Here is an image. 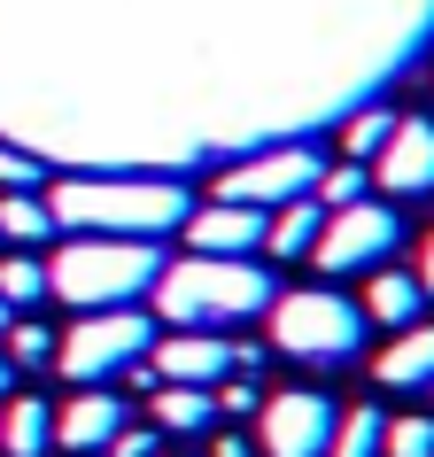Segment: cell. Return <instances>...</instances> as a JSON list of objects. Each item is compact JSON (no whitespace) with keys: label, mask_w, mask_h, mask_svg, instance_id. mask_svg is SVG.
<instances>
[{"label":"cell","mask_w":434,"mask_h":457,"mask_svg":"<svg viewBox=\"0 0 434 457\" xmlns=\"http://www.w3.org/2000/svg\"><path fill=\"white\" fill-rule=\"evenodd\" d=\"M155 279H163V248L155 241H101V233L63 241L47 264V295L71 303V311H124V303L155 295Z\"/></svg>","instance_id":"cell-3"},{"label":"cell","mask_w":434,"mask_h":457,"mask_svg":"<svg viewBox=\"0 0 434 457\" xmlns=\"http://www.w3.org/2000/svg\"><path fill=\"white\" fill-rule=\"evenodd\" d=\"M419 287H427V303H434V233H427V248H419Z\"/></svg>","instance_id":"cell-28"},{"label":"cell","mask_w":434,"mask_h":457,"mask_svg":"<svg viewBox=\"0 0 434 457\" xmlns=\"http://www.w3.org/2000/svg\"><path fill=\"white\" fill-rule=\"evenodd\" d=\"M47 442H54L47 395H8L0 403V457H47Z\"/></svg>","instance_id":"cell-15"},{"label":"cell","mask_w":434,"mask_h":457,"mask_svg":"<svg viewBox=\"0 0 434 457\" xmlns=\"http://www.w3.org/2000/svg\"><path fill=\"white\" fill-rule=\"evenodd\" d=\"M147 349H155V318H140L124 303V311H86L71 334L54 341V364H63V380L101 387V380H117L124 364H140Z\"/></svg>","instance_id":"cell-5"},{"label":"cell","mask_w":434,"mask_h":457,"mask_svg":"<svg viewBox=\"0 0 434 457\" xmlns=\"http://www.w3.org/2000/svg\"><path fill=\"white\" fill-rule=\"evenodd\" d=\"M372 380L396 387V395H419V387H434V326H404V334L380 349Z\"/></svg>","instance_id":"cell-13"},{"label":"cell","mask_w":434,"mask_h":457,"mask_svg":"<svg viewBox=\"0 0 434 457\" xmlns=\"http://www.w3.org/2000/svg\"><path fill=\"white\" fill-rule=\"evenodd\" d=\"M380 442H388V411H380V403H357V411H341L334 457H380Z\"/></svg>","instance_id":"cell-21"},{"label":"cell","mask_w":434,"mask_h":457,"mask_svg":"<svg viewBox=\"0 0 434 457\" xmlns=\"http://www.w3.org/2000/svg\"><path fill=\"white\" fill-rule=\"evenodd\" d=\"M271 233L264 210H248V202H210V210L187 217V248L194 256H256Z\"/></svg>","instance_id":"cell-11"},{"label":"cell","mask_w":434,"mask_h":457,"mask_svg":"<svg viewBox=\"0 0 434 457\" xmlns=\"http://www.w3.org/2000/svg\"><path fill=\"white\" fill-rule=\"evenodd\" d=\"M388 132H396V109L372 101V109H357V117L341 124V155H349V163H372V155L388 147Z\"/></svg>","instance_id":"cell-19"},{"label":"cell","mask_w":434,"mask_h":457,"mask_svg":"<svg viewBox=\"0 0 434 457\" xmlns=\"http://www.w3.org/2000/svg\"><path fill=\"white\" fill-rule=\"evenodd\" d=\"M419 311H427V287H419V271H372L364 279V326H419Z\"/></svg>","instance_id":"cell-14"},{"label":"cell","mask_w":434,"mask_h":457,"mask_svg":"<svg viewBox=\"0 0 434 457\" xmlns=\"http://www.w3.org/2000/svg\"><path fill=\"white\" fill-rule=\"evenodd\" d=\"M0 303H8V311L47 303V264H39V256H24V248H16V256H0Z\"/></svg>","instance_id":"cell-20"},{"label":"cell","mask_w":434,"mask_h":457,"mask_svg":"<svg viewBox=\"0 0 434 457\" xmlns=\"http://www.w3.org/2000/svg\"><path fill=\"white\" fill-rule=\"evenodd\" d=\"M318 155L311 147H264V155H248V163H225V179H217V202H248V210H280V202H295V194L318 187Z\"/></svg>","instance_id":"cell-8"},{"label":"cell","mask_w":434,"mask_h":457,"mask_svg":"<svg viewBox=\"0 0 434 457\" xmlns=\"http://www.w3.org/2000/svg\"><path fill=\"white\" fill-rule=\"evenodd\" d=\"M39 179H47V163H39L31 147H0V187L8 194H31Z\"/></svg>","instance_id":"cell-25"},{"label":"cell","mask_w":434,"mask_h":457,"mask_svg":"<svg viewBox=\"0 0 434 457\" xmlns=\"http://www.w3.org/2000/svg\"><path fill=\"white\" fill-rule=\"evenodd\" d=\"M271 349L295 357V364H318V372H341V364H357V349H364V311L341 303L334 287L280 295V303H271Z\"/></svg>","instance_id":"cell-4"},{"label":"cell","mask_w":434,"mask_h":457,"mask_svg":"<svg viewBox=\"0 0 434 457\" xmlns=\"http://www.w3.org/2000/svg\"><path fill=\"white\" fill-rule=\"evenodd\" d=\"M318 233H326V210H318L311 194H295V202H280V210H271L264 248L280 256V264H295V256H311V248H318Z\"/></svg>","instance_id":"cell-16"},{"label":"cell","mask_w":434,"mask_h":457,"mask_svg":"<svg viewBox=\"0 0 434 457\" xmlns=\"http://www.w3.org/2000/svg\"><path fill=\"white\" fill-rule=\"evenodd\" d=\"M54 233H101V241H163L194 217L179 179H54L47 187Z\"/></svg>","instance_id":"cell-1"},{"label":"cell","mask_w":434,"mask_h":457,"mask_svg":"<svg viewBox=\"0 0 434 457\" xmlns=\"http://www.w3.org/2000/svg\"><path fill=\"white\" fill-rule=\"evenodd\" d=\"M0 241H16V248H39V241H54L47 194H0Z\"/></svg>","instance_id":"cell-18"},{"label":"cell","mask_w":434,"mask_h":457,"mask_svg":"<svg viewBox=\"0 0 434 457\" xmlns=\"http://www.w3.org/2000/svg\"><path fill=\"white\" fill-rule=\"evenodd\" d=\"M0 349H8V364H16V372H24V364H54V334L39 326V318H8Z\"/></svg>","instance_id":"cell-22"},{"label":"cell","mask_w":434,"mask_h":457,"mask_svg":"<svg viewBox=\"0 0 434 457\" xmlns=\"http://www.w3.org/2000/svg\"><path fill=\"white\" fill-rule=\"evenodd\" d=\"M147 364H155V380H171V387H217L233 372V341L202 334V326H179V341H155Z\"/></svg>","instance_id":"cell-9"},{"label":"cell","mask_w":434,"mask_h":457,"mask_svg":"<svg viewBox=\"0 0 434 457\" xmlns=\"http://www.w3.org/2000/svg\"><path fill=\"white\" fill-rule=\"evenodd\" d=\"M380 187L404 202V194H434V117H396L388 147L372 155Z\"/></svg>","instance_id":"cell-10"},{"label":"cell","mask_w":434,"mask_h":457,"mask_svg":"<svg viewBox=\"0 0 434 457\" xmlns=\"http://www.w3.org/2000/svg\"><path fill=\"white\" fill-rule=\"evenodd\" d=\"M147 411H155V427H163V434H187V442L217 427V395H210V387H171L163 380L155 395H147Z\"/></svg>","instance_id":"cell-17"},{"label":"cell","mask_w":434,"mask_h":457,"mask_svg":"<svg viewBox=\"0 0 434 457\" xmlns=\"http://www.w3.org/2000/svg\"><path fill=\"white\" fill-rule=\"evenodd\" d=\"M334 434H341V403L318 395V387H280V395L256 403L264 457H334Z\"/></svg>","instance_id":"cell-7"},{"label":"cell","mask_w":434,"mask_h":457,"mask_svg":"<svg viewBox=\"0 0 434 457\" xmlns=\"http://www.w3.org/2000/svg\"><path fill=\"white\" fill-rule=\"evenodd\" d=\"M16 395V364H8V349H0V403Z\"/></svg>","instance_id":"cell-30"},{"label":"cell","mask_w":434,"mask_h":457,"mask_svg":"<svg viewBox=\"0 0 434 457\" xmlns=\"http://www.w3.org/2000/svg\"><path fill=\"white\" fill-rule=\"evenodd\" d=\"M380 457H434V419H388Z\"/></svg>","instance_id":"cell-24"},{"label":"cell","mask_w":434,"mask_h":457,"mask_svg":"<svg viewBox=\"0 0 434 457\" xmlns=\"http://www.w3.org/2000/svg\"><path fill=\"white\" fill-rule=\"evenodd\" d=\"M280 303V279H271L256 256H179V264H163V279H155V311L171 318V326H202V334H217V326H241V318L271 311Z\"/></svg>","instance_id":"cell-2"},{"label":"cell","mask_w":434,"mask_h":457,"mask_svg":"<svg viewBox=\"0 0 434 457\" xmlns=\"http://www.w3.org/2000/svg\"><path fill=\"white\" fill-rule=\"evenodd\" d=\"M256 403H264V395H256V372H248V380H225V387H217V411H233V419H248Z\"/></svg>","instance_id":"cell-26"},{"label":"cell","mask_w":434,"mask_h":457,"mask_svg":"<svg viewBox=\"0 0 434 457\" xmlns=\"http://www.w3.org/2000/svg\"><path fill=\"white\" fill-rule=\"evenodd\" d=\"M109 450H117V457H163V450H155V434H147V427H124L117 442H109Z\"/></svg>","instance_id":"cell-27"},{"label":"cell","mask_w":434,"mask_h":457,"mask_svg":"<svg viewBox=\"0 0 434 457\" xmlns=\"http://www.w3.org/2000/svg\"><path fill=\"white\" fill-rule=\"evenodd\" d=\"M311 202H318V210H349V202H364V163H334V170H318Z\"/></svg>","instance_id":"cell-23"},{"label":"cell","mask_w":434,"mask_h":457,"mask_svg":"<svg viewBox=\"0 0 434 457\" xmlns=\"http://www.w3.org/2000/svg\"><path fill=\"white\" fill-rule=\"evenodd\" d=\"M8 318H16V311H8V303H0V334H8Z\"/></svg>","instance_id":"cell-31"},{"label":"cell","mask_w":434,"mask_h":457,"mask_svg":"<svg viewBox=\"0 0 434 457\" xmlns=\"http://www.w3.org/2000/svg\"><path fill=\"white\" fill-rule=\"evenodd\" d=\"M396 248H404L396 202H349V210H326V233H318L311 264L326 279H357V271H380Z\"/></svg>","instance_id":"cell-6"},{"label":"cell","mask_w":434,"mask_h":457,"mask_svg":"<svg viewBox=\"0 0 434 457\" xmlns=\"http://www.w3.org/2000/svg\"><path fill=\"white\" fill-rule=\"evenodd\" d=\"M124 434V395H109V387H78L71 403L54 411V442L71 457H94V450H109Z\"/></svg>","instance_id":"cell-12"},{"label":"cell","mask_w":434,"mask_h":457,"mask_svg":"<svg viewBox=\"0 0 434 457\" xmlns=\"http://www.w3.org/2000/svg\"><path fill=\"white\" fill-rule=\"evenodd\" d=\"M210 457H248V442H241V434H217V450Z\"/></svg>","instance_id":"cell-29"}]
</instances>
